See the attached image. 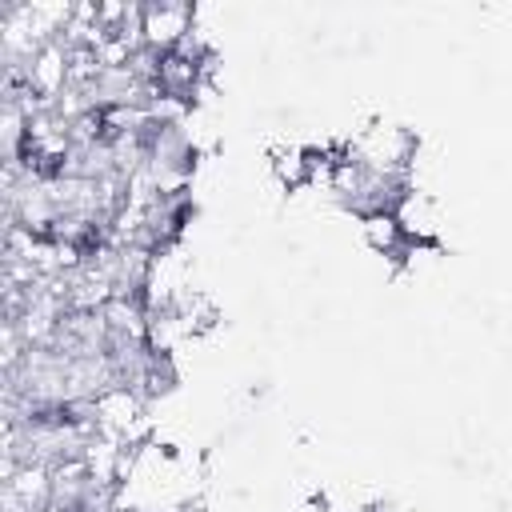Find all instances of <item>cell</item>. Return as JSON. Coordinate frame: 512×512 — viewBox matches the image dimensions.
<instances>
[{"mask_svg": "<svg viewBox=\"0 0 512 512\" xmlns=\"http://www.w3.org/2000/svg\"><path fill=\"white\" fill-rule=\"evenodd\" d=\"M196 24H200V12L192 4H172V0H148V4H140V36L156 52L180 48Z\"/></svg>", "mask_w": 512, "mask_h": 512, "instance_id": "cell-1", "label": "cell"}, {"mask_svg": "<svg viewBox=\"0 0 512 512\" xmlns=\"http://www.w3.org/2000/svg\"><path fill=\"white\" fill-rule=\"evenodd\" d=\"M396 224H400V232L408 236L412 248H424V244H432L440 236V208L424 188L412 184L408 196L396 208Z\"/></svg>", "mask_w": 512, "mask_h": 512, "instance_id": "cell-2", "label": "cell"}, {"mask_svg": "<svg viewBox=\"0 0 512 512\" xmlns=\"http://www.w3.org/2000/svg\"><path fill=\"white\" fill-rule=\"evenodd\" d=\"M360 224H364V240L372 244V252L392 256V260H400V256H408V252H416V248L408 244V236L400 232L396 216H368V220H360Z\"/></svg>", "mask_w": 512, "mask_h": 512, "instance_id": "cell-3", "label": "cell"}]
</instances>
